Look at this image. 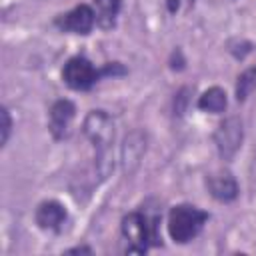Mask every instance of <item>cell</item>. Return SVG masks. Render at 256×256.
Segmentation results:
<instances>
[{
    "instance_id": "obj_1",
    "label": "cell",
    "mask_w": 256,
    "mask_h": 256,
    "mask_svg": "<svg viewBox=\"0 0 256 256\" xmlns=\"http://www.w3.org/2000/svg\"><path fill=\"white\" fill-rule=\"evenodd\" d=\"M84 134L96 150V166L102 178L110 172L112 144H114V122L104 110H92L84 120Z\"/></svg>"
},
{
    "instance_id": "obj_2",
    "label": "cell",
    "mask_w": 256,
    "mask_h": 256,
    "mask_svg": "<svg viewBox=\"0 0 256 256\" xmlns=\"http://www.w3.org/2000/svg\"><path fill=\"white\" fill-rule=\"evenodd\" d=\"M158 216L148 212H130L122 220V234L128 242V252H146L150 244H158Z\"/></svg>"
},
{
    "instance_id": "obj_3",
    "label": "cell",
    "mask_w": 256,
    "mask_h": 256,
    "mask_svg": "<svg viewBox=\"0 0 256 256\" xmlns=\"http://www.w3.org/2000/svg\"><path fill=\"white\" fill-rule=\"evenodd\" d=\"M206 220H208V214L196 206H190V204L174 206L168 214V234L174 242L186 244L200 234Z\"/></svg>"
},
{
    "instance_id": "obj_4",
    "label": "cell",
    "mask_w": 256,
    "mask_h": 256,
    "mask_svg": "<svg viewBox=\"0 0 256 256\" xmlns=\"http://www.w3.org/2000/svg\"><path fill=\"white\" fill-rule=\"evenodd\" d=\"M110 72H114L112 66H106L104 70H98L84 56H74L64 64L62 78L72 90H88L98 82V78L102 74H110Z\"/></svg>"
},
{
    "instance_id": "obj_5",
    "label": "cell",
    "mask_w": 256,
    "mask_h": 256,
    "mask_svg": "<svg viewBox=\"0 0 256 256\" xmlns=\"http://www.w3.org/2000/svg\"><path fill=\"white\" fill-rule=\"evenodd\" d=\"M96 22V14L90 6L86 4H80L76 8H72L70 12L62 14L58 20H56V26L62 28L64 32H72V34H88L92 30Z\"/></svg>"
},
{
    "instance_id": "obj_6",
    "label": "cell",
    "mask_w": 256,
    "mask_h": 256,
    "mask_svg": "<svg viewBox=\"0 0 256 256\" xmlns=\"http://www.w3.org/2000/svg\"><path fill=\"white\" fill-rule=\"evenodd\" d=\"M216 144H218V150L224 158H230L238 148H240V142H242V124L238 118H228L224 120L218 130H216Z\"/></svg>"
},
{
    "instance_id": "obj_7",
    "label": "cell",
    "mask_w": 256,
    "mask_h": 256,
    "mask_svg": "<svg viewBox=\"0 0 256 256\" xmlns=\"http://www.w3.org/2000/svg\"><path fill=\"white\" fill-rule=\"evenodd\" d=\"M76 108L70 100H58L50 110V132L54 138H66L70 134V126L74 120Z\"/></svg>"
},
{
    "instance_id": "obj_8",
    "label": "cell",
    "mask_w": 256,
    "mask_h": 256,
    "mask_svg": "<svg viewBox=\"0 0 256 256\" xmlns=\"http://www.w3.org/2000/svg\"><path fill=\"white\" fill-rule=\"evenodd\" d=\"M36 222L40 228L44 230H60L62 224L66 222V210L60 202L56 200H48V202H42L36 210Z\"/></svg>"
},
{
    "instance_id": "obj_9",
    "label": "cell",
    "mask_w": 256,
    "mask_h": 256,
    "mask_svg": "<svg viewBox=\"0 0 256 256\" xmlns=\"http://www.w3.org/2000/svg\"><path fill=\"white\" fill-rule=\"evenodd\" d=\"M122 0H94V14H96V22L108 30L116 24L118 12H120Z\"/></svg>"
},
{
    "instance_id": "obj_10",
    "label": "cell",
    "mask_w": 256,
    "mask_h": 256,
    "mask_svg": "<svg viewBox=\"0 0 256 256\" xmlns=\"http://www.w3.org/2000/svg\"><path fill=\"white\" fill-rule=\"evenodd\" d=\"M208 186L212 190V196H216L218 200H232V198H236V192H238V186L230 174L210 176Z\"/></svg>"
},
{
    "instance_id": "obj_11",
    "label": "cell",
    "mask_w": 256,
    "mask_h": 256,
    "mask_svg": "<svg viewBox=\"0 0 256 256\" xmlns=\"http://www.w3.org/2000/svg\"><path fill=\"white\" fill-rule=\"evenodd\" d=\"M198 106H200L202 110H206V112H214V114L222 112V110L226 108V94H224V90H220V88H210V90H206V92L200 96Z\"/></svg>"
},
{
    "instance_id": "obj_12",
    "label": "cell",
    "mask_w": 256,
    "mask_h": 256,
    "mask_svg": "<svg viewBox=\"0 0 256 256\" xmlns=\"http://www.w3.org/2000/svg\"><path fill=\"white\" fill-rule=\"evenodd\" d=\"M254 80H256V70H254V68H252V70H246V72L238 78V86H236V96H238V100H244V98L248 96L250 88L254 86Z\"/></svg>"
},
{
    "instance_id": "obj_13",
    "label": "cell",
    "mask_w": 256,
    "mask_h": 256,
    "mask_svg": "<svg viewBox=\"0 0 256 256\" xmlns=\"http://www.w3.org/2000/svg\"><path fill=\"white\" fill-rule=\"evenodd\" d=\"M10 128H12V120H10V114L6 108H2V144L8 142V136H10Z\"/></svg>"
}]
</instances>
